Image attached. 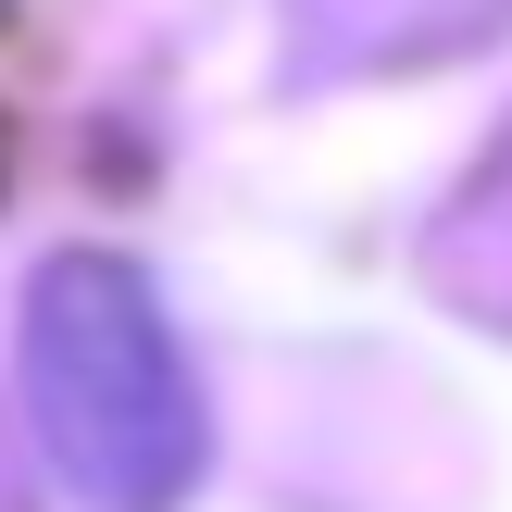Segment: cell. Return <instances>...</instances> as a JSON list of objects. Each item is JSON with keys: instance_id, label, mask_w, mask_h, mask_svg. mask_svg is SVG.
<instances>
[{"instance_id": "cell-1", "label": "cell", "mask_w": 512, "mask_h": 512, "mask_svg": "<svg viewBox=\"0 0 512 512\" xmlns=\"http://www.w3.org/2000/svg\"><path fill=\"white\" fill-rule=\"evenodd\" d=\"M25 413H38V463L88 512H188L213 475V400L175 338L163 288L125 250H63L25 275Z\"/></svg>"}, {"instance_id": "cell-2", "label": "cell", "mask_w": 512, "mask_h": 512, "mask_svg": "<svg viewBox=\"0 0 512 512\" xmlns=\"http://www.w3.org/2000/svg\"><path fill=\"white\" fill-rule=\"evenodd\" d=\"M0 512H38V488H25V463H13V438H0Z\"/></svg>"}]
</instances>
